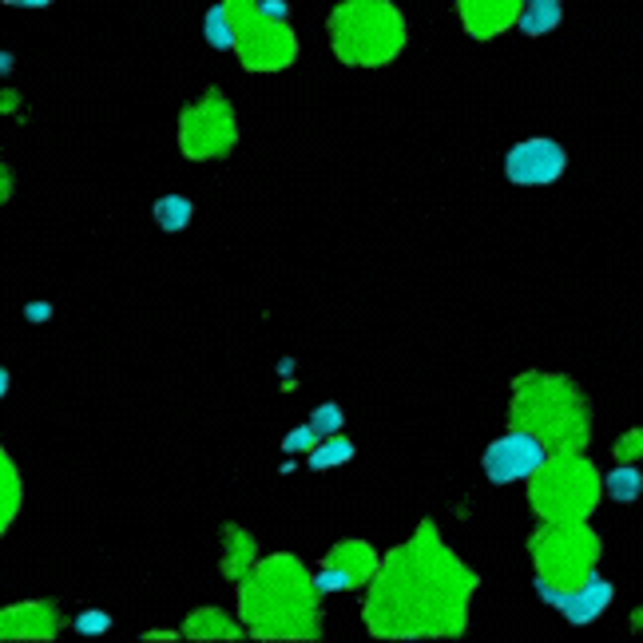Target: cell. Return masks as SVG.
I'll return each mask as SVG.
<instances>
[{
	"label": "cell",
	"instance_id": "obj_11",
	"mask_svg": "<svg viewBox=\"0 0 643 643\" xmlns=\"http://www.w3.org/2000/svg\"><path fill=\"white\" fill-rule=\"evenodd\" d=\"M342 409L334 406V401H327V406H318L314 409V417H310V426H314V433L318 437H334V433H342Z\"/></svg>",
	"mask_w": 643,
	"mask_h": 643
},
{
	"label": "cell",
	"instance_id": "obj_17",
	"mask_svg": "<svg viewBox=\"0 0 643 643\" xmlns=\"http://www.w3.org/2000/svg\"><path fill=\"white\" fill-rule=\"evenodd\" d=\"M4 393H9V370L0 366V398H4Z\"/></svg>",
	"mask_w": 643,
	"mask_h": 643
},
{
	"label": "cell",
	"instance_id": "obj_6",
	"mask_svg": "<svg viewBox=\"0 0 643 643\" xmlns=\"http://www.w3.org/2000/svg\"><path fill=\"white\" fill-rule=\"evenodd\" d=\"M564 20V0H525V9L517 12V28L525 37H548Z\"/></svg>",
	"mask_w": 643,
	"mask_h": 643
},
{
	"label": "cell",
	"instance_id": "obj_16",
	"mask_svg": "<svg viewBox=\"0 0 643 643\" xmlns=\"http://www.w3.org/2000/svg\"><path fill=\"white\" fill-rule=\"evenodd\" d=\"M4 4H20V9H45L52 0H4Z\"/></svg>",
	"mask_w": 643,
	"mask_h": 643
},
{
	"label": "cell",
	"instance_id": "obj_1",
	"mask_svg": "<svg viewBox=\"0 0 643 643\" xmlns=\"http://www.w3.org/2000/svg\"><path fill=\"white\" fill-rule=\"evenodd\" d=\"M330 32L338 52L358 64L390 60L393 48L406 40V28L386 0H345L330 20Z\"/></svg>",
	"mask_w": 643,
	"mask_h": 643
},
{
	"label": "cell",
	"instance_id": "obj_10",
	"mask_svg": "<svg viewBox=\"0 0 643 643\" xmlns=\"http://www.w3.org/2000/svg\"><path fill=\"white\" fill-rule=\"evenodd\" d=\"M203 32H207V45L218 48V52H227L235 48V20H231V9L227 4H215L203 20Z\"/></svg>",
	"mask_w": 643,
	"mask_h": 643
},
{
	"label": "cell",
	"instance_id": "obj_13",
	"mask_svg": "<svg viewBox=\"0 0 643 643\" xmlns=\"http://www.w3.org/2000/svg\"><path fill=\"white\" fill-rule=\"evenodd\" d=\"M318 445V433H314V426H299L294 429L291 437H286V441H282V449H286V454H310V449H314Z\"/></svg>",
	"mask_w": 643,
	"mask_h": 643
},
{
	"label": "cell",
	"instance_id": "obj_12",
	"mask_svg": "<svg viewBox=\"0 0 643 643\" xmlns=\"http://www.w3.org/2000/svg\"><path fill=\"white\" fill-rule=\"evenodd\" d=\"M108 627H111L108 612H80V616H76V632L80 635H104Z\"/></svg>",
	"mask_w": 643,
	"mask_h": 643
},
{
	"label": "cell",
	"instance_id": "obj_8",
	"mask_svg": "<svg viewBox=\"0 0 643 643\" xmlns=\"http://www.w3.org/2000/svg\"><path fill=\"white\" fill-rule=\"evenodd\" d=\"M604 489L612 500H620V505H632V500L643 497V472L635 469V465H620V469L607 472Z\"/></svg>",
	"mask_w": 643,
	"mask_h": 643
},
{
	"label": "cell",
	"instance_id": "obj_18",
	"mask_svg": "<svg viewBox=\"0 0 643 643\" xmlns=\"http://www.w3.org/2000/svg\"><path fill=\"white\" fill-rule=\"evenodd\" d=\"M9 68H12V60L9 56H0V72H9Z\"/></svg>",
	"mask_w": 643,
	"mask_h": 643
},
{
	"label": "cell",
	"instance_id": "obj_7",
	"mask_svg": "<svg viewBox=\"0 0 643 643\" xmlns=\"http://www.w3.org/2000/svg\"><path fill=\"white\" fill-rule=\"evenodd\" d=\"M353 441L350 437H342V433H334V437H327L322 445H314L306 454V465L314 472H322V469H338V465H345V461H353Z\"/></svg>",
	"mask_w": 643,
	"mask_h": 643
},
{
	"label": "cell",
	"instance_id": "obj_3",
	"mask_svg": "<svg viewBox=\"0 0 643 643\" xmlns=\"http://www.w3.org/2000/svg\"><path fill=\"white\" fill-rule=\"evenodd\" d=\"M548 465V449L540 437L533 433H505L485 449V477L493 485H513V480H528Z\"/></svg>",
	"mask_w": 643,
	"mask_h": 643
},
{
	"label": "cell",
	"instance_id": "obj_9",
	"mask_svg": "<svg viewBox=\"0 0 643 643\" xmlns=\"http://www.w3.org/2000/svg\"><path fill=\"white\" fill-rule=\"evenodd\" d=\"M191 218H195V203L187 199V195H167V199L155 203V223L164 231H187Z\"/></svg>",
	"mask_w": 643,
	"mask_h": 643
},
{
	"label": "cell",
	"instance_id": "obj_4",
	"mask_svg": "<svg viewBox=\"0 0 643 643\" xmlns=\"http://www.w3.org/2000/svg\"><path fill=\"white\" fill-rule=\"evenodd\" d=\"M564 167H568V152L548 136L520 139L505 159L508 183H517V187H548L561 179Z\"/></svg>",
	"mask_w": 643,
	"mask_h": 643
},
{
	"label": "cell",
	"instance_id": "obj_15",
	"mask_svg": "<svg viewBox=\"0 0 643 643\" xmlns=\"http://www.w3.org/2000/svg\"><path fill=\"white\" fill-rule=\"evenodd\" d=\"M48 314H52V306H48V302H32V306H28V322H45Z\"/></svg>",
	"mask_w": 643,
	"mask_h": 643
},
{
	"label": "cell",
	"instance_id": "obj_5",
	"mask_svg": "<svg viewBox=\"0 0 643 643\" xmlns=\"http://www.w3.org/2000/svg\"><path fill=\"white\" fill-rule=\"evenodd\" d=\"M536 592H540L544 604L561 607L568 624H592L596 616H604L607 604H612V596H616V592H612V584H607L604 576H588L581 588H572V592L553 588L548 581H536Z\"/></svg>",
	"mask_w": 643,
	"mask_h": 643
},
{
	"label": "cell",
	"instance_id": "obj_2",
	"mask_svg": "<svg viewBox=\"0 0 643 643\" xmlns=\"http://www.w3.org/2000/svg\"><path fill=\"white\" fill-rule=\"evenodd\" d=\"M243 4V17L231 9V20H235V48L243 52V60L251 68H279V64H291L294 56V37L286 20L266 17L254 0H238Z\"/></svg>",
	"mask_w": 643,
	"mask_h": 643
},
{
	"label": "cell",
	"instance_id": "obj_14",
	"mask_svg": "<svg viewBox=\"0 0 643 643\" xmlns=\"http://www.w3.org/2000/svg\"><path fill=\"white\" fill-rule=\"evenodd\" d=\"M353 576L345 568H327L318 576V592H338V588H350Z\"/></svg>",
	"mask_w": 643,
	"mask_h": 643
}]
</instances>
